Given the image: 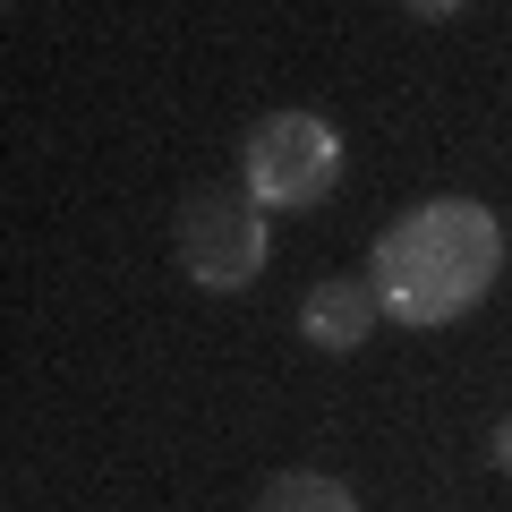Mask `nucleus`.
<instances>
[{"label": "nucleus", "mask_w": 512, "mask_h": 512, "mask_svg": "<svg viewBox=\"0 0 512 512\" xmlns=\"http://www.w3.org/2000/svg\"><path fill=\"white\" fill-rule=\"evenodd\" d=\"M171 248H180V274L197 291H248L274 256V239H265V205L248 188H188Z\"/></svg>", "instance_id": "7ed1b4c3"}, {"label": "nucleus", "mask_w": 512, "mask_h": 512, "mask_svg": "<svg viewBox=\"0 0 512 512\" xmlns=\"http://www.w3.org/2000/svg\"><path fill=\"white\" fill-rule=\"evenodd\" d=\"M402 9H410V18H427V26H436V18H453L461 0H402Z\"/></svg>", "instance_id": "0eeeda50"}, {"label": "nucleus", "mask_w": 512, "mask_h": 512, "mask_svg": "<svg viewBox=\"0 0 512 512\" xmlns=\"http://www.w3.org/2000/svg\"><path fill=\"white\" fill-rule=\"evenodd\" d=\"M376 316H384V299H376V282H359V274H325V282H308V299H299V333H308L316 350H359L367 333H376Z\"/></svg>", "instance_id": "20e7f679"}, {"label": "nucleus", "mask_w": 512, "mask_h": 512, "mask_svg": "<svg viewBox=\"0 0 512 512\" xmlns=\"http://www.w3.org/2000/svg\"><path fill=\"white\" fill-rule=\"evenodd\" d=\"M256 512H359V495L325 470H282V478H265Z\"/></svg>", "instance_id": "39448f33"}, {"label": "nucleus", "mask_w": 512, "mask_h": 512, "mask_svg": "<svg viewBox=\"0 0 512 512\" xmlns=\"http://www.w3.org/2000/svg\"><path fill=\"white\" fill-rule=\"evenodd\" d=\"M495 274H504V222L470 197H427L410 214H393L376 231V265H367L384 316L419 333L470 316L495 291Z\"/></svg>", "instance_id": "f257e3e1"}, {"label": "nucleus", "mask_w": 512, "mask_h": 512, "mask_svg": "<svg viewBox=\"0 0 512 512\" xmlns=\"http://www.w3.org/2000/svg\"><path fill=\"white\" fill-rule=\"evenodd\" d=\"M342 180V137L325 111H265L239 146V188L265 214H316Z\"/></svg>", "instance_id": "f03ea898"}, {"label": "nucleus", "mask_w": 512, "mask_h": 512, "mask_svg": "<svg viewBox=\"0 0 512 512\" xmlns=\"http://www.w3.org/2000/svg\"><path fill=\"white\" fill-rule=\"evenodd\" d=\"M487 461L512 478V419H495V436H487Z\"/></svg>", "instance_id": "423d86ee"}]
</instances>
